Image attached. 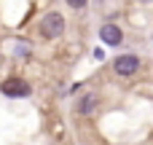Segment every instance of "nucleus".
I'll return each instance as SVG.
<instances>
[{"instance_id": "1", "label": "nucleus", "mask_w": 153, "mask_h": 145, "mask_svg": "<svg viewBox=\"0 0 153 145\" xmlns=\"http://www.w3.org/2000/svg\"><path fill=\"white\" fill-rule=\"evenodd\" d=\"M40 32H43V38H59L65 32V16L62 13H46L40 22Z\"/></svg>"}, {"instance_id": "2", "label": "nucleus", "mask_w": 153, "mask_h": 145, "mask_svg": "<svg viewBox=\"0 0 153 145\" xmlns=\"http://www.w3.org/2000/svg\"><path fill=\"white\" fill-rule=\"evenodd\" d=\"M30 91L32 89L24 81H19V78H11V81L0 83V94H5V97H30Z\"/></svg>"}, {"instance_id": "3", "label": "nucleus", "mask_w": 153, "mask_h": 145, "mask_svg": "<svg viewBox=\"0 0 153 145\" xmlns=\"http://www.w3.org/2000/svg\"><path fill=\"white\" fill-rule=\"evenodd\" d=\"M113 67H116L118 75H134V73L140 70V59H137L134 54H124V57H118V59L113 62Z\"/></svg>"}, {"instance_id": "4", "label": "nucleus", "mask_w": 153, "mask_h": 145, "mask_svg": "<svg viewBox=\"0 0 153 145\" xmlns=\"http://www.w3.org/2000/svg\"><path fill=\"white\" fill-rule=\"evenodd\" d=\"M100 38H102L108 46H118V43H121V30H118L116 24H105V27L100 30Z\"/></svg>"}, {"instance_id": "5", "label": "nucleus", "mask_w": 153, "mask_h": 145, "mask_svg": "<svg viewBox=\"0 0 153 145\" xmlns=\"http://www.w3.org/2000/svg\"><path fill=\"white\" fill-rule=\"evenodd\" d=\"M97 102H100L97 94H86V97H81V100H78V113H94Z\"/></svg>"}, {"instance_id": "6", "label": "nucleus", "mask_w": 153, "mask_h": 145, "mask_svg": "<svg viewBox=\"0 0 153 145\" xmlns=\"http://www.w3.org/2000/svg\"><path fill=\"white\" fill-rule=\"evenodd\" d=\"M86 3H89V0H67V5H70V8H83Z\"/></svg>"}]
</instances>
